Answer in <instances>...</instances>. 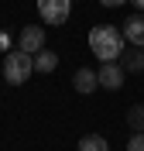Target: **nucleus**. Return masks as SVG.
<instances>
[{"mask_svg": "<svg viewBox=\"0 0 144 151\" xmlns=\"http://www.w3.org/2000/svg\"><path fill=\"white\" fill-rule=\"evenodd\" d=\"M124 31L120 28H110V24H96L89 31V52H93L100 62H117V58L124 55Z\"/></svg>", "mask_w": 144, "mask_h": 151, "instance_id": "obj_1", "label": "nucleus"}, {"mask_svg": "<svg viewBox=\"0 0 144 151\" xmlns=\"http://www.w3.org/2000/svg\"><path fill=\"white\" fill-rule=\"evenodd\" d=\"M4 79H7L10 86H21L28 83L31 76H34V55H28V52H7V58H4Z\"/></svg>", "mask_w": 144, "mask_h": 151, "instance_id": "obj_2", "label": "nucleus"}, {"mask_svg": "<svg viewBox=\"0 0 144 151\" xmlns=\"http://www.w3.org/2000/svg\"><path fill=\"white\" fill-rule=\"evenodd\" d=\"M69 10H72V0H38V14L45 24H65Z\"/></svg>", "mask_w": 144, "mask_h": 151, "instance_id": "obj_3", "label": "nucleus"}, {"mask_svg": "<svg viewBox=\"0 0 144 151\" xmlns=\"http://www.w3.org/2000/svg\"><path fill=\"white\" fill-rule=\"evenodd\" d=\"M17 48L21 52H28V55H38L45 45V28H38V24H28V28H21V38H17Z\"/></svg>", "mask_w": 144, "mask_h": 151, "instance_id": "obj_4", "label": "nucleus"}, {"mask_svg": "<svg viewBox=\"0 0 144 151\" xmlns=\"http://www.w3.org/2000/svg\"><path fill=\"white\" fill-rule=\"evenodd\" d=\"M124 76H127V72L117 65V62H103L100 72H96V79H100L103 89H120V86H124Z\"/></svg>", "mask_w": 144, "mask_h": 151, "instance_id": "obj_5", "label": "nucleus"}, {"mask_svg": "<svg viewBox=\"0 0 144 151\" xmlns=\"http://www.w3.org/2000/svg\"><path fill=\"white\" fill-rule=\"evenodd\" d=\"M124 41L144 48V14H130V17H127V24H124Z\"/></svg>", "mask_w": 144, "mask_h": 151, "instance_id": "obj_6", "label": "nucleus"}, {"mask_svg": "<svg viewBox=\"0 0 144 151\" xmlns=\"http://www.w3.org/2000/svg\"><path fill=\"white\" fill-rule=\"evenodd\" d=\"M72 86H76V93H93V89H100V79H96V69H76V76H72Z\"/></svg>", "mask_w": 144, "mask_h": 151, "instance_id": "obj_7", "label": "nucleus"}, {"mask_svg": "<svg viewBox=\"0 0 144 151\" xmlns=\"http://www.w3.org/2000/svg\"><path fill=\"white\" fill-rule=\"evenodd\" d=\"M120 69L124 72H144V48H124V55H120Z\"/></svg>", "mask_w": 144, "mask_h": 151, "instance_id": "obj_8", "label": "nucleus"}, {"mask_svg": "<svg viewBox=\"0 0 144 151\" xmlns=\"http://www.w3.org/2000/svg\"><path fill=\"white\" fill-rule=\"evenodd\" d=\"M55 69H58V55L52 48H41L34 55V72H55Z\"/></svg>", "mask_w": 144, "mask_h": 151, "instance_id": "obj_9", "label": "nucleus"}, {"mask_svg": "<svg viewBox=\"0 0 144 151\" xmlns=\"http://www.w3.org/2000/svg\"><path fill=\"white\" fill-rule=\"evenodd\" d=\"M79 151H110V144L100 134H86V137H79Z\"/></svg>", "mask_w": 144, "mask_h": 151, "instance_id": "obj_10", "label": "nucleus"}, {"mask_svg": "<svg viewBox=\"0 0 144 151\" xmlns=\"http://www.w3.org/2000/svg\"><path fill=\"white\" fill-rule=\"evenodd\" d=\"M127 127L130 131H144V106H130L127 110Z\"/></svg>", "mask_w": 144, "mask_h": 151, "instance_id": "obj_11", "label": "nucleus"}, {"mask_svg": "<svg viewBox=\"0 0 144 151\" xmlns=\"http://www.w3.org/2000/svg\"><path fill=\"white\" fill-rule=\"evenodd\" d=\"M127 151H144V131H134L130 141H127Z\"/></svg>", "mask_w": 144, "mask_h": 151, "instance_id": "obj_12", "label": "nucleus"}, {"mask_svg": "<svg viewBox=\"0 0 144 151\" xmlns=\"http://www.w3.org/2000/svg\"><path fill=\"white\" fill-rule=\"evenodd\" d=\"M100 4H103V7H124L127 0H100Z\"/></svg>", "mask_w": 144, "mask_h": 151, "instance_id": "obj_13", "label": "nucleus"}, {"mask_svg": "<svg viewBox=\"0 0 144 151\" xmlns=\"http://www.w3.org/2000/svg\"><path fill=\"white\" fill-rule=\"evenodd\" d=\"M134 4H137V10H141V14H144V0H134Z\"/></svg>", "mask_w": 144, "mask_h": 151, "instance_id": "obj_14", "label": "nucleus"}]
</instances>
